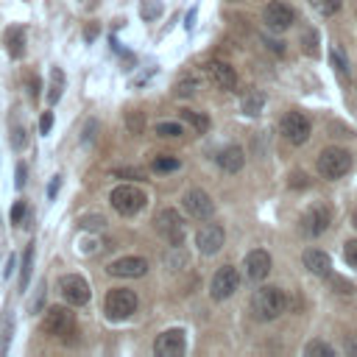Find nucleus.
<instances>
[{
	"instance_id": "obj_33",
	"label": "nucleus",
	"mask_w": 357,
	"mask_h": 357,
	"mask_svg": "<svg viewBox=\"0 0 357 357\" xmlns=\"http://www.w3.org/2000/svg\"><path fill=\"white\" fill-rule=\"evenodd\" d=\"M156 134H162V137H181L184 134V128H181V123H156Z\"/></svg>"
},
{
	"instance_id": "obj_17",
	"label": "nucleus",
	"mask_w": 357,
	"mask_h": 357,
	"mask_svg": "<svg viewBox=\"0 0 357 357\" xmlns=\"http://www.w3.org/2000/svg\"><path fill=\"white\" fill-rule=\"evenodd\" d=\"M206 75H209L212 84L220 86V89H234V86H237V73H234V67L226 64V61H209V64H206Z\"/></svg>"
},
{
	"instance_id": "obj_11",
	"label": "nucleus",
	"mask_w": 357,
	"mask_h": 357,
	"mask_svg": "<svg viewBox=\"0 0 357 357\" xmlns=\"http://www.w3.org/2000/svg\"><path fill=\"white\" fill-rule=\"evenodd\" d=\"M293 20H296V14H293V8L287 6V3H282V0H273V3H268L265 6V11H262V22L271 28V31H287L290 25H293Z\"/></svg>"
},
{
	"instance_id": "obj_45",
	"label": "nucleus",
	"mask_w": 357,
	"mask_h": 357,
	"mask_svg": "<svg viewBox=\"0 0 357 357\" xmlns=\"http://www.w3.org/2000/svg\"><path fill=\"white\" fill-rule=\"evenodd\" d=\"M17 187H22L25 184V165H17V181H14Z\"/></svg>"
},
{
	"instance_id": "obj_43",
	"label": "nucleus",
	"mask_w": 357,
	"mask_h": 357,
	"mask_svg": "<svg viewBox=\"0 0 357 357\" xmlns=\"http://www.w3.org/2000/svg\"><path fill=\"white\" fill-rule=\"evenodd\" d=\"M332 284L337 287V293H346V296L354 290V284H351V282H343V279H332Z\"/></svg>"
},
{
	"instance_id": "obj_30",
	"label": "nucleus",
	"mask_w": 357,
	"mask_h": 357,
	"mask_svg": "<svg viewBox=\"0 0 357 357\" xmlns=\"http://www.w3.org/2000/svg\"><path fill=\"white\" fill-rule=\"evenodd\" d=\"M162 14V3L159 0H142L139 3V17L142 20H156Z\"/></svg>"
},
{
	"instance_id": "obj_48",
	"label": "nucleus",
	"mask_w": 357,
	"mask_h": 357,
	"mask_svg": "<svg viewBox=\"0 0 357 357\" xmlns=\"http://www.w3.org/2000/svg\"><path fill=\"white\" fill-rule=\"evenodd\" d=\"M192 20H195V8L187 14V22H184V25H187V28H192Z\"/></svg>"
},
{
	"instance_id": "obj_21",
	"label": "nucleus",
	"mask_w": 357,
	"mask_h": 357,
	"mask_svg": "<svg viewBox=\"0 0 357 357\" xmlns=\"http://www.w3.org/2000/svg\"><path fill=\"white\" fill-rule=\"evenodd\" d=\"M61 92H64V73H61L59 67H53V70H50V81H47V103H50V106L59 103Z\"/></svg>"
},
{
	"instance_id": "obj_15",
	"label": "nucleus",
	"mask_w": 357,
	"mask_h": 357,
	"mask_svg": "<svg viewBox=\"0 0 357 357\" xmlns=\"http://www.w3.org/2000/svg\"><path fill=\"white\" fill-rule=\"evenodd\" d=\"M184 349H187V340H184V332L181 329H167L153 343V351L159 357H181Z\"/></svg>"
},
{
	"instance_id": "obj_4",
	"label": "nucleus",
	"mask_w": 357,
	"mask_h": 357,
	"mask_svg": "<svg viewBox=\"0 0 357 357\" xmlns=\"http://www.w3.org/2000/svg\"><path fill=\"white\" fill-rule=\"evenodd\" d=\"M109 201H112V209H114V212L131 218V215L142 212V206H145L148 198H145V192H142L139 187H134V184H120V187L112 190Z\"/></svg>"
},
{
	"instance_id": "obj_44",
	"label": "nucleus",
	"mask_w": 357,
	"mask_h": 357,
	"mask_svg": "<svg viewBox=\"0 0 357 357\" xmlns=\"http://www.w3.org/2000/svg\"><path fill=\"white\" fill-rule=\"evenodd\" d=\"M293 187H307V176L304 173H293V181H290Z\"/></svg>"
},
{
	"instance_id": "obj_10",
	"label": "nucleus",
	"mask_w": 357,
	"mask_h": 357,
	"mask_svg": "<svg viewBox=\"0 0 357 357\" xmlns=\"http://www.w3.org/2000/svg\"><path fill=\"white\" fill-rule=\"evenodd\" d=\"M73 326H75V315H73L67 307H50V310L45 312L42 329H45L47 335H53V337H64V335L73 332Z\"/></svg>"
},
{
	"instance_id": "obj_27",
	"label": "nucleus",
	"mask_w": 357,
	"mask_h": 357,
	"mask_svg": "<svg viewBox=\"0 0 357 357\" xmlns=\"http://www.w3.org/2000/svg\"><path fill=\"white\" fill-rule=\"evenodd\" d=\"M304 354L307 357H335V349L329 343H324V340H310L307 349H304Z\"/></svg>"
},
{
	"instance_id": "obj_31",
	"label": "nucleus",
	"mask_w": 357,
	"mask_h": 357,
	"mask_svg": "<svg viewBox=\"0 0 357 357\" xmlns=\"http://www.w3.org/2000/svg\"><path fill=\"white\" fill-rule=\"evenodd\" d=\"M153 170H159V173L178 170V159H176V156H156V159H153Z\"/></svg>"
},
{
	"instance_id": "obj_32",
	"label": "nucleus",
	"mask_w": 357,
	"mask_h": 357,
	"mask_svg": "<svg viewBox=\"0 0 357 357\" xmlns=\"http://www.w3.org/2000/svg\"><path fill=\"white\" fill-rule=\"evenodd\" d=\"M329 59H332V64H335V70L340 73V75H349V61L343 59V50L335 45L332 47V53H329Z\"/></svg>"
},
{
	"instance_id": "obj_23",
	"label": "nucleus",
	"mask_w": 357,
	"mask_h": 357,
	"mask_svg": "<svg viewBox=\"0 0 357 357\" xmlns=\"http://www.w3.org/2000/svg\"><path fill=\"white\" fill-rule=\"evenodd\" d=\"M262 106H265V95L262 92H248L245 98H243V112L245 114H259L262 112Z\"/></svg>"
},
{
	"instance_id": "obj_50",
	"label": "nucleus",
	"mask_w": 357,
	"mask_h": 357,
	"mask_svg": "<svg viewBox=\"0 0 357 357\" xmlns=\"http://www.w3.org/2000/svg\"><path fill=\"white\" fill-rule=\"evenodd\" d=\"M354 226H357V215H354Z\"/></svg>"
},
{
	"instance_id": "obj_20",
	"label": "nucleus",
	"mask_w": 357,
	"mask_h": 357,
	"mask_svg": "<svg viewBox=\"0 0 357 357\" xmlns=\"http://www.w3.org/2000/svg\"><path fill=\"white\" fill-rule=\"evenodd\" d=\"M6 47H8V56L11 59H20L22 56V50H25V31H22V25H11L6 31Z\"/></svg>"
},
{
	"instance_id": "obj_18",
	"label": "nucleus",
	"mask_w": 357,
	"mask_h": 357,
	"mask_svg": "<svg viewBox=\"0 0 357 357\" xmlns=\"http://www.w3.org/2000/svg\"><path fill=\"white\" fill-rule=\"evenodd\" d=\"M304 268L312 276H329L332 273V259H329V254H324L318 248H310V251H304Z\"/></svg>"
},
{
	"instance_id": "obj_36",
	"label": "nucleus",
	"mask_w": 357,
	"mask_h": 357,
	"mask_svg": "<svg viewBox=\"0 0 357 357\" xmlns=\"http://www.w3.org/2000/svg\"><path fill=\"white\" fill-rule=\"evenodd\" d=\"M25 142H28V137H25V126H22V128L14 126V128H11V145L20 151V148H25Z\"/></svg>"
},
{
	"instance_id": "obj_38",
	"label": "nucleus",
	"mask_w": 357,
	"mask_h": 357,
	"mask_svg": "<svg viewBox=\"0 0 357 357\" xmlns=\"http://www.w3.org/2000/svg\"><path fill=\"white\" fill-rule=\"evenodd\" d=\"M114 176H117V178H145V173H142L139 167H117Z\"/></svg>"
},
{
	"instance_id": "obj_7",
	"label": "nucleus",
	"mask_w": 357,
	"mask_h": 357,
	"mask_svg": "<svg viewBox=\"0 0 357 357\" xmlns=\"http://www.w3.org/2000/svg\"><path fill=\"white\" fill-rule=\"evenodd\" d=\"M240 287V273L231 265H223L215 271L212 282H209V296L215 301H226L229 296H234V290Z\"/></svg>"
},
{
	"instance_id": "obj_1",
	"label": "nucleus",
	"mask_w": 357,
	"mask_h": 357,
	"mask_svg": "<svg viewBox=\"0 0 357 357\" xmlns=\"http://www.w3.org/2000/svg\"><path fill=\"white\" fill-rule=\"evenodd\" d=\"M251 310H254V315L259 321H273L287 310V296H284L282 287H273V284L259 287L251 296Z\"/></svg>"
},
{
	"instance_id": "obj_6",
	"label": "nucleus",
	"mask_w": 357,
	"mask_h": 357,
	"mask_svg": "<svg viewBox=\"0 0 357 357\" xmlns=\"http://www.w3.org/2000/svg\"><path fill=\"white\" fill-rule=\"evenodd\" d=\"M153 226L156 231L170 243V245H181L184 240V220L176 209H162L156 218H153Z\"/></svg>"
},
{
	"instance_id": "obj_28",
	"label": "nucleus",
	"mask_w": 357,
	"mask_h": 357,
	"mask_svg": "<svg viewBox=\"0 0 357 357\" xmlns=\"http://www.w3.org/2000/svg\"><path fill=\"white\" fill-rule=\"evenodd\" d=\"M195 89H198V81H195L192 75H184V78L176 81V89H173V92H176L178 98H192Z\"/></svg>"
},
{
	"instance_id": "obj_42",
	"label": "nucleus",
	"mask_w": 357,
	"mask_h": 357,
	"mask_svg": "<svg viewBox=\"0 0 357 357\" xmlns=\"http://www.w3.org/2000/svg\"><path fill=\"white\" fill-rule=\"evenodd\" d=\"M95 128H98V123H95V120H89V123L84 126V137H81V142H84V145L95 139Z\"/></svg>"
},
{
	"instance_id": "obj_22",
	"label": "nucleus",
	"mask_w": 357,
	"mask_h": 357,
	"mask_svg": "<svg viewBox=\"0 0 357 357\" xmlns=\"http://www.w3.org/2000/svg\"><path fill=\"white\" fill-rule=\"evenodd\" d=\"M11 335H14V315H11V312H6V315H3V321H0V357L8 351Z\"/></svg>"
},
{
	"instance_id": "obj_35",
	"label": "nucleus",
	"mask_w": 357,
	"mask_h": 357,
	"mask_svg": "<svg viewBox=\"0 0 357 357\" xmlns=\"http://www.w3.org/2000/svg\"><path fill=\"white\" fill-rule=\"evenodd\" d=\"M126 126H128V131H134V134H142V128H145V117H142V112H128V117H126Z\"/></svg>"
},
{
	"instance_id": "obj_8",
	"label": "nucleus",
	"mask_w": 357,
	"mask_h": 357,
	"mask_svg": "<svg viewBox=\"0 0 357 357\" xmlns=\"http://www.w3.org/2000/svg\"><path fill=\"white\" fill-rule=\"evenodd\" d=\"M59 290H61L64 301L73 304V307H84V304L89 301V296H92L86 279L78 276V273H67V276H61V279H59Z\"/></svg>"
},
{
	"instance_id": "obj_41",
	"label": "nucleus",
	"mask_w": 357,
	"mask_h": 357,
	"mask_svg": "<svg viewBox=\"0 0 357 357\" xmlns=\"http://www.w3.org/2000/svg\"><path fill=\"white\" fill-rule=\"evenodd\" d=\"M50 128H53V112H45V114L39 117V131H42V134H50Z\"/></svg>"
},
{
	"instance_id": "obj_24",
	"label": "nucleus",
	"mask_w": 357,
	"mask_h": 357,
	"mask_svg": "<svg viewBox=\"0 0 357 357\" xmlns=\"http://www.w3.org/2000/svg\"><path fill=\"white\" fill-rule=\"evenodd\" d=\"M181 117H184V120H187V123H190V126H192L198 134H204V131L209 128V117H206L204 112H192V109H184V112H181Z\"/></svg>"
},
{
	"instance_id": "obj_2",
	"label": "nucleus",
	"mask_w": 357,
	"mask_h": 357,
	"mask_svg": "<svg viewBox=\"0 0 357 357\" xmlns=\"http://www.w3.org/2000/svg\"><path fill=\"white\" fill-rule=\"evenodd\" d=\"M139 307V298L134 290H126V287H112L103 298V312L109 321H126L137 312Z\"/></svg>"
},
{
	"instance_id": "obj_39",
	"label": "nucleus",
	"mask_w": 357,
	"mask_h": 357,
	"mask_svg": "<svg viewBox=\"0 0 357 357\" xmlns=\"http://www.w3.org/2000/svg\"><path fill=\"white\" fill-rule=\"evenodd\" d=\"M25 212H28V206H25V201H14V206H11V220H14V223H22V218H25Z\"/></svg>"
},
{
	"instance_id": "obj_3",
	"label": "nucleus",
	"mask_w": 357,
	"mask_h": 357,
	"mask_svg": "<svg viewBox=\"0 0 357 357\" xmlns=\"http://www.w3.org/2000/svg\"><path fill=\"white\" fill-rule=\"evenodd\" d=\"M315 167H318V173L324 178L335 181V178H340V176H346L351 170V153L343 151V148H324L318 162H315Z\"/></svg>"
},
{
	"instance_id": "obj_19",
	"label": "nucleus",
	"mask_w": 357,
	"mask_h": 357,
	"mask_svg": "<svg viewBox=\"0 0 357 357\" xmlns=\"http://www.w3.org/2000/svg\"><path fill=\"white\" fill-rule=\"evenodd\" d=\"M243 165H245V153L237 145H229L218 153V167L223 173H237V170H243Z\"/></svg>"
},
{
	"instance_id": "obj_46",
	"label": "nucleus",
	"mask_w": 357,
	"mask_h": 357,
	"mask_svg": "<svg viewBox=\"0 0 357 357\" xmlns=\"http://www.w3.org/2000/svg\"><path fill=\"white\" fill-rule=\"evenodd\" d=\"M346 351H349V354H357V335H351V337L346 340Z\"/></svg>"
},
{
	"instance_id": "obj_49",
	"label": "nucleus",
	"mask_w": 357,
	"mask_h": 357,
	"mask_svg": "<svg viewBox=\"0 0 357 357\" xmlns=\"http://www.w3.org/2000/svg\"><path fill=\"white\" fill-rule=\"evenodd\" d=\"M11 271H14V259H8V262H6V271H3V273H6V276H11Z\"/></svg>"
},
{
	"instance_id": "obj_37",
	"label": "nucleus",
	"mask_w": 357,
	"mask_h": 357,
	"mask_svg": "<svg viewBox=\"0 0 357 357\" xmlns=\"http://www.w3.org/2000/svg\"><path fill=\"white\" fill-rule=\"evenodd\" d=\"M343 257H346V262H349L351 268H357V240H349V243L343 245Z\"/></svg>"
},
{
	"instance_id": "obj_29",
	"label": "nucleus",
	"mask_w": 357,
	"mask_h": 357,
	"mask_svg": "<svg viewBox=\"0 0 357 357\" xmlns=\"http://www.w3.org/2000/svg\"><path fill=\"white\" fill-rule=\"evenodd\" d=\"M310 3H312V8H315L318 14H324V17L337 14L340 6H343V0H310Z\"/></svg>"
},
{
	"instance_id": "obj_26",
	"label": "nucleus",
	"mask_w": 357,
	"mask_h": 357,
	"mask_svg": "<svg viewBox=\"0 0 357 357\" xmlns=\"http://www.w3.org/2000/svg\"><path fill=\"white\" fill-rule=\"evenodd\" d=\"M78 226L84 229V231H100V229H106V218L103 215H81L78 218Z\"/></svg>"
},
{
	"instance_id": "obj_40",
	"label": "nucleus",
	"mask_w": 357,
	"mask_h": 357,
	"mask_svg": "<svg viewBox=\"0 0 357 357\" xmlns=\"http://www.w3.org/2000/svg\"><path fill=\"white\" fill-rule=\"evenodd\" d=\"M81 254H98L100 251V240H95V237H89V240H81V248H78Z\"/></svg>"
},
{
	"instance_id": "obj_47",
	"label": "nucleus",
	"mask_w": 357,
	"mask_h": 357,
	"mask_svg": "<svg viewBox=\"0 0 357 357\" xmlns=\"http://www.w3.org/2000/svg\"><path fill=\"white\" fill-rule=\"evenodd\" d=\"M59 178H61V176H53V181H50V187H47V198L56 195V190H59Z\"/></svg>"
},
{
	"instance_id": "obj_12",
	"label": "nucleus",
	"mask_w": 357,
	"mask_h": 357,
	"mask_svg": "<svg viewBox=\"0 0 357 357\" xmlns=\"http://www.w3.org/2000/svg\"><path fill=\"white\" fill-rule=\"evenodd\" d=\"M181 206L192 215V218H198V220H206V218H212V212H215V204H212V198H209V192H204V190H187L184 195H181Z\"/></svg>"
},
{
	"instance_id": "obj_14",
	"label": "nucleus",
	"mask_w": 357,
	"mask_h": 357,
	"mask_svg": "<svg viewBox=\"0 0 357 357\" xmlns=\"http://www.w3.org/2000/svg\"><path fill=\"white\" fill-rule=\"evenodd\" d=\"M106 271L112 276H117V279H139V276L148 273V259H142V257H120Z\"/></svg>"
},
{
	"instance_id": "obj_16",
	"label": "nucleus",
	"mask_w": 357,
	"mask_h": 357,
	"mask_svg": "<svg viewBox=\"0 0 357 357\" xmlns=\"http://www.w3.org/2000/svg\"><path fill=\"white\" fill-rule=\"evenodd\" d=\"M243 268H245V276H248L251 282H262V279L271 273V254L262 251V248H254V251L245 254Z\"/></svg>"
},
{
	"instance_id": "obj_25",
	"label": "nucleus",
	"mask_w": 357,
	"mask_h": 357,
	"mask_svg": "<svg viewBox=\"0 0 357 357\" xmlns=\"http://www.w3.org/2000/svg\"><path fill=\"white\" fill-rule=\"evenodd\" d=\"M31 271H33V245L25 248V257H22V273H20V290H28V282H31Z\"/></svg>"
},
{
	"instance_id": "obj_34",
	"label": "nucleus",
	"mask_w": 357,
	"mask_h": 357,
	"mask_svg": "<svg viewBox=\"0 0 357 357\" xmlns=\"http://www.w3.org/2000/svg\"><path fill=\"white\" fill-rule=\"evenodd\" d=\"M301 45H304V50L310 53V56H318V33L315 31H304V36H301Z\"/></svg>"
},
{
	"instance_id": "obj_5",
	"label": "nucleus",
	"mask_w": 357,
	"mask_h": 357,
	"mask_svg": "<svg viewBox=\"0 0 357 357\" xmlns=\"http://www.w3.org/2000/svg\"><path fill=\"white\" fill-rule=\"evenodd\" d=\"M279 131H282V137H284L290 145H304V142L310 139L312 126H310V120H307L301 112H287V114L282 117V123H279Z\"/></svg>"
},
{
	"instance_id": "obj_9",
	"label": "nucleus",
	"mask_w": 357,
	"mask_h": 357,
	"mask_svg": "<svg viewBox=\"0 0 357 357\" xmlns=\"http://www.w3.org/2000/svg\"><path fill=\"white\" fill-rule=\"evenodd\" d=\"M329 223H332V209H329L326 204H312V206L301 215V231H304L307 237L324 234V231L329 229Z\"/></svg>"
},
{
	"instance_id": "obj_13",
	"label": "nucleus",
	"mask_w": 357,
	"mask_h": 357,
	"mask_svg": "<svg viewBox=\"0 0 357 357\" xmlns=\"http://www.w3.org/2000/svg\"><path fill=\"white\" fill-rule=\"evenodd\" d=\"M223 240H226V234H223V226H218V223H206V226H201L198 234H195V245H198V251H201L204 257L218 254V251L223 248Z\"/></svg>"
}]
</instances>
